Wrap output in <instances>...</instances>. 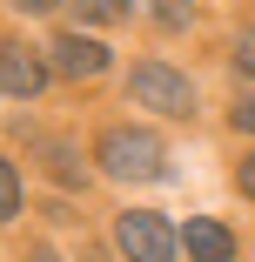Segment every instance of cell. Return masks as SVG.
Segmentation results:
<instances>
[{
	"label": "cell",
	"mask_w": 255,
	"mask_h": 262,
	"mask_svg": "<svg viewBox=\"0 0 255 262\" xmlns=\"http://www.w3.org/2000/svg\"><path fill=\"white\" fill-rule=\"evenodd\" d=\"M94 162L108 168L114 182H155V175H168V148L148 128H108L94 141Z\"/></svg>",
	"instance_id": "6da1fadb"
},
{
	"label": "cell",
	"mask_w": 255,
	"mask_h": 262,
	"mask_svg": "<svg viewBox=\"0 0 255 262\" xmlns=\"http://www.w3.org/2000/svg\"><path fill=\"white\" fill-rule=\"evenodd\" d=\"M128 94L141 101V108H155V115H195V88L175 68H161V61H141L128 74Z\"/></svg>",
	"instance_id": "7a4b0ae2"
},
{
	"label": "cell",
	"mask_w": 255,
	"mask_h": 262,
	"mask_svg": "<svg viewBox=\"0 0 255 262\" xmlns=\"http://www.w3.org/2000/svg\"><path fill=\"white\" fill-rule=\"evenodd\" d=\"M114 242L128 249V262H175V249H181V235L161 215H148V208H128L114 222Z\"/></svg>",
	"instance_id": "3957f363"
},
{
	"label": "cell",
	"mask_w": 255,
	"mask_h": 262,
	"mask_svg": "<svg viewBox=\"0 0 255 262\" xmlns=\"http://www.w3.org/2000/svg\"><path fill=\"white\" fill-rule=\"evenodd\" d=\"M47 68L67 74V81H94L101 68H108V47L87 40V34H54V47H47Z\"/></svg>",
	"instance_id": "277c9868"
},
{
	"label": "cell",
	"mask_w": 255,
	"mask_h": 262,
	"mask_svg": "<svg viewBox=\"0 0 255 262\" xmlns=\"http://www.w3.org/2000/svg\"><path fill=\"white\" fill-rule=\"evenodd\" d=\"M40 88H47V61H40V54H27V47H14V40H0V94L34 101Z\"/></svg>",
	"instance_id": "5b68a950"
},
{
	"label": "cell",
	"mask_w": 255,
	"mask_h": 262,
	"mask_svg": "<svg viewBox=\"0 0 255 262\" xmlns=\"http://www.w3.org/2000/svg\"><path fill=\"white\" fill-rule=\"evenodd\" d=\"M181 249H188V262H235V235H228L215 215H188Z\"/></svg>",
	"instance_id": "8992f818"
},
{
	"label": "cell",
	"mask_w": 255,
	"mask_h": 262,
	"mask_svg": "<svg viewBox=\"0 0 255 262\" xmlns=\"http://www.w3.org/2000/svg\"><path fill=\"white\" fill-rule=\"evenodd\" d=\"M67 7H74L81 20H128L134 0H67Z\"/></svg>",
	"instance_id": "52a82bcc"
},
{
	"label": "cell",
	"mask_w": 255,
	"mask_h": 262,
	"mask_svg": "<svg viewBox=\"0 0 255 262\" xmlns=\"http://www.w3.org/2000/svg\"><path fill=\"white\" fill-rule=\"evenodd\" d=\"M20 215V175H14V162L0 155V222H14Z\"/></svg>",
	"instance_id": "ba28073f"
},
{
	"label": "cell",
	"mask_w": 255,
	"mask_h": 262,
	"mask_svg": "<svg viewBox=\"0 0 255 262\" xmlns=\"http://www.w3.org/2000/svg\"><path fill=\"white\" fill-rule=\"evenodd\" d=\"M155 20L161 27H188V7H181V0H155Z\"/></svg>",
	"instance_id": "9c48e42d"
},
{
	"label": "cell",
	"mask_w": 255,
	"mask_h": 262,
	"mask_svg": "<svg viewBox=\"0 0 255 262\" xmlns=\"http://www.w3.org/2000/svg\"><path fill=\"white\" fill-rule=\"evenodd\" d=\"M235 61H242V74H255V27H242V40H235Z\"/></svg>",
	"instance_id": "30bf717a"
},
{
	"label": "cell",
	"mask_w": 255,
	"mask_h": 262,
	"mask_svg": "<svg viewBox=\"0 0 255 262\" xmlns=\"http://www.w3.org/2000/svg\"><path fill=\"white\" fill-rule=\"evenodd\" d=\"M235 128H242V135H255V94H242V101H235Z\"/></svg>",
	"instance_id": "8fae6325"
},
{
	"label": "cell",
	"mask_w": 255,
	"mask_h": 262,
	"mask_svg": "<svg viewBox=\"0 0 255 262\" xmlns=\"http://www.w3.org/2000/svg\"><path fill=\"white\" fill-rule=\"evenodd\" d=\"M235 182H242V195H248V202H255V155H248V162H242V168H235Z\"/></svg>",
	"instance_id": "7c38bea8"
},
{
	"label": "cell",
	"mask_w": 255,
	"mask_h": 262,
	"mask_svg": "<svg viewBox=\"0 0 255 262\" xmlns=\"http://www.w3.org/2000/svg\"><path fill=\"white\" fill-rule=\"evenodd\" d=\"M20 14H47V7H61V0H14Z\"/></svg>",
	"instance_id": "4fadbf2b"
},
{
	"label": "cell",
	"mask_w": 255,
	"mask_h": 262,
	"mask_svg": "<svg viewBox=\"0 0 255 262\" xmlns=\"http://www.w3.org/2000/svg\"><path fill=\"white\" fill-rule=\"evenodd\" d=\"M34 262H54V255H47V249H40V255H34Z\"/></svg>",
	"instance_id": "5bb4252c"
}]
</instances>
